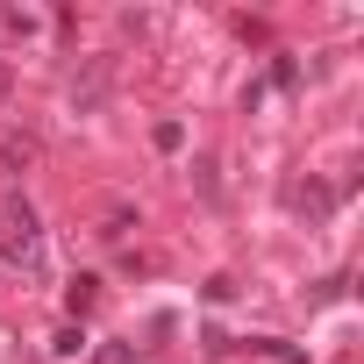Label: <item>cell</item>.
Instances as JSON below:
<instances>
[{
	"mask_svg": "<svg viewBox=\"0 0 364 364\" xmlns=\"http://www.w3.org/2000/svg\"><path fill=\"white\" fill-rule=\"evenodd\" d=\"M293 200H300V208H307V215H314V222H321V215H328V208H336V193H328V186H300V193H293Z\"/></svg>",
	"mask_w": 364,
	"mask_h": 364,
	"instance_id": "3957f363",
	"label": "cell"
},
{
	"mask_svg": "<svg viewBox=\"0 0 364 364\" xmlns=\"http://www.w3.org/2000/svg\"><path fill=\"white\" fill-rule=\"evenodd\" d=\"M93 293H100V279H86V272H79V279L65 286V307H72V321H79V314L93 307Z\"/></svg>",
	"mask_w": 364,
	"mask_h": 364,
	"instance_id": "7a4b0ae2",
	"label": "cell"
},
{
	"mask_svg": "<svg viewBox=\"0 0 364 364\" xmlns=\"http://www.w3.org/2000/svg\"><path fill=\"white\" fill-rule=\"evenodd\" d=\"M0 250H8V264H43V243H36V215H29V200H15L8 215H0Z\"/></svg>",
	"mask_w": 364,
	"mask_h": 364,
	"instance_id": "6da1fadb",
	"label": "cell"
},
{
	"mask_svg": "<svg viewBox=\"0 0 364 364\" xmlns=\"http://www.w3.org/2000/svg\"><path fill=\"white\" fill-rule=\"evenodd\" d=\"M150 143H157V150H178V143H186V129H178V122H157Z\"/></svg>",
	"mask_w": 364,
	"mask_h": 364,
	"instance_id": "277c9868",
	"label": "cell"
},
{
	"mask_svg": "<svg viewBox=\"0 0 364 364\" xmlns=\"http://www.w3.org/2000/svg\"><path fill=\"white\" fill-rule=\"evenodd\" d=\"M107 364H136V357H122V350H107Z\"/></svg>",
	"mask_w": 364,
	"mask_h": 364,
	"instance_id": "5b68a950",
	"label": "cell"
}]
</instances>
